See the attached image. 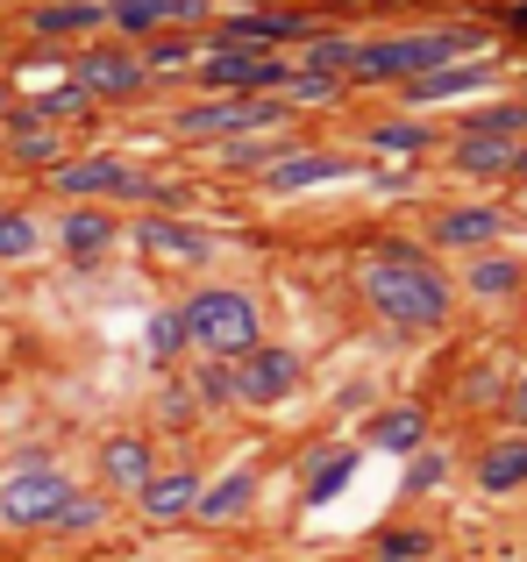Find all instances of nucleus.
I'll list each match as a JSON object with an SVG mask.
<instances>
[{
    "instance_id": "obj_1",
    "label": "nucleus",
    "mask_w": 527,
    "mask_h": 562,
    "mask_svg": "<svg viewBox=\"0 0 527 562\" xmlns=\"http://www.w3.org/2000/svg\"><path fill=\"white\" fill-rule=\"evenodd\" d=\"M357 285H363V300H371V314L392 321V328H442L449 321V285L414 243H385L363 263Z\"/></svg>"
},
{
    "instance_id": "obj_2",
    "label": "nucleus",
    "mask_w": 527,
    "mask_h": 562,
    "mask_svg": "<svg viewBox=\"0 0 527 562\" xmlns=\"http://www.w3.org/2000/svg\"><path fill=\"white\" fill-rule=\"evenodd\" d=\"M179 321H186V349H200V357H214V363H236L264 342V306L236 285L193 292V300L179 306Z\"/></svg>"
},
{
    "instance_id": "obj_3",
    "label": "nucleus",
    "mask_w": 527,
    "mask_h": 562,
    "mask_svg": "<svg viewBox=\"0 0 527 562\" xmlns=\"http://www.w3.org/2000/svg\"><path fill=\"white\" fill-rule=\"evenodd\" d=\"M471 50V36L457 29H421V36H363L349 50V79L385 86V79H421V71H442L449 57Z\"/></svg>"
},
{
    "instance_id": "obj_4",
    "label": "nucleus",
    "mask_w": 527,
    "mask_h": 562,
    "mask_svg": "<svg viewBox=\"0 0 527 562\" xmlns=\"http://www.w3.org/2000/svg\"><path fill=\"white\" fill-rule=\"evenodd\" d=\"M71 498V477L57 463H22L8 484H0V527L14 535H36V527L57 520V506Z\"/></svg>"
},
{
    "instance_id": "obj_5",
    "label": "nucleus",
    "mask_w": 527,
    "mask_h": 562,
    "mask_svg": "<svg viewBox=\"0 0 527 562\" xmlns=\"http://www.w3.org/2000/svg\"><path fill=\"white\" fill-rule=\"evenodd\" d=\"M278 122H285V108H278V100H257V93H222V100L179 108L186 136H250V128H278Z\"/></svg>"
},
{
    "instance_id": "obj_6",
    "label": "nucleus",
    "mask_w": 527,
    "mask_h": 562,
    "mask_svg": "<svg viewBox=\"0 0 527 562\" xmlns=\"http://www.w3.org/2000/svg\"><path fill=\"white\" fill-rule=\"evenodd\" d=\"M285 57L278 50H250V43H222V50L200 65V79L214 86V93H278L285 86Z\"/></svg>"
},
{
    "instance_id": "obj_7",
    "label": "nucleus",
    "mask_w": 527,
    "mask_h": 562,
    "mask_svg": "<svg viewBox=\"0 0 527 562\" xmlns=\"http://www.w3.org/2000/svg\"><path fill=\"white\" fill-rule=\"evenodd\" d=\"M57 192H71V200H143L150 179L143 171H128L122 157H71V165L51 171Z\"/></svg>"
},
{
    "instance_id": "obj_8",
    "label": "nucleus",
    "mask_w": 527,
    "mask_h": 562,
    "mask_svg": "<svg viewBox=\"0 0 527 562\" xmlns=\"http://www.w3.org/2000/svg\"><path fill=\"white\" fill-rule=\"evenodd\" d=\"M300 392V357L292 349H271L257 342L250 357H236V398L243 406H278V398Z\"/></svg>"
},
{
    "instance_id": "obj_9",
    "label": "nucleus",
    "mask_w": 527,
    "mask_h": 562,
    "mask_svg": "<svg viewBox=\"0 0 527 562\" xmlns=\"http://www.w3.org/2000/svg\"><path fill=\"white\" fill-rule=\"evenodd\" d=\"M306 36H314V22L285 8H257V14H236V22L214 29V43H250V50H278V43H306Z\"/></svg>"
},
{
    "instance_id": "obj_10",
    "label": "nucleus",
    "mask_w": 527,
    "mask_h": 562,
    "mask_svg": "<svg viewBox=\"0 0 527 562\" xmlns=\"http://www.w3.org/2000/svg\"><path fill=\"white\" fill-rule=\"evenodd\" d=\"M100 477H108V492H128V498H136L143 484L157 477L150 435H108V441H100Z\"/></svg>"
},
{
    "instance_id": "obj_11",
    "label": "nucleus",
    "mask_w": 527,
    "mask_h": 562,
    "mask_svg": "<svg viewBox=\"0 0 527 562\" xmlns=\"http://www.w3.org/2000/svg\"><path fill=\"white\" fill-rule=\"evenodd\" d=\"M193 498H200V470H157L136 492V513L143 520H193Z\"/></svg>"
},
{
    "instance_id": "obj_12",
    "label": "nucleus",
    "mask_w": 527,
    "mask_h": 562,
    "mask_svg": "<svg viewBox=\"0 0 527 562\" xmlns=\"http://www.w3.org/2000/svg\"><path fill=\"white\" fill-rule=\"evenodd\" d=\"M250 506H257V470H228L222 484H200L193 520L200 527H228V520H243Z\"/></svg>"
},
{
    "instance_id": "obj_13",
    "label": "nucleus",
    "mask_w": 527,
    "mask_h": 562,
    "mask_svg": "<svg viewBox=\"0 0 527 562\" xmlns=\"http://www.w3.org/2000/svg\"><path fill=\"white\" fill-rule=\"evenodd\" d=\"M478 492L485 498H514L520 484H527V435H506V441H492L485 456H478Z\"/></svg>"
},
{
    "instance_id": "obj_14",
    "label": "nucleus",
    "mask_w": 527,
    "mask_h": 562,
    "mask_svg": "<svg viewBox=\"0 0 527 562\" xmlns=\"http://www.w3.org/2000/svg\"><path fill=\"white\" fill-rule=\"evenodd\" d=\"M71 79L86 86L93 100H122V93H143V65H128V57L114 50H86L79 65H71Z\"/></svg>"
},
{
    "instance_id": "obj_15",
    "label": "nucleus",
    "mask_w": 527,
    "mask_h": 562,
    "mask_svg": "<svg viewBox=\"0 0 527 562\" xmlns=\"http://www.w3.org/2000/svg\"><path fill=\"white\" fill-rule=\"evenodd\" d=\"M349 157H328V150H285L271 171H264V186L271 192H300V186H321V179H343Z\"/></svg>"
},
{
    "instance_id": "obj_16",
    "label": "nucleus",
    "mask_w": 527,
    "mask_h": 562,
    "mask_svg": "<svg viewBox=\"0 0 527 562\" xmlns=\"http://www.w3.org/2000/svg\"><path fill=\"white\" fill-rule=\"evenodd\" d=\"M108 22V0H57V8L29 14V36H86Z\"/></svg>"
},
{
    "instance_id": "obj_17",
    "label": "nucleus",
    "mask_w": 527,
    "mask_h": 562,
    "mask_svg": "<svg viewBox=\"0 0 527 562\" xmlns=\"http://www.w3.org/2000/svg\"><path fill=\"white\" fill-rule=\"evenodd\" d=\"M421 441H428V413L421 406H392L371 420V449H385V456H414Z\"/></svg>"
},
{
    "instance_id": "obj_18",
    "label": "nucleus",
    "mask_w": 527,
    "mask_h": 562,
    "mask_svg": "<svg viewBox=\"0 0 527 562\" xmlns=\"http://www.w3.org/2000/svg\"><path fill=\"white\" fill-rule=\"evenodd\" d=\"M57 243H65V257H100V249H108L114 243V221L108 214H100V206H71V214H65V228H57Z\"/></svg>"
},
{
    "instance_id": "obj_19",
    "label": "nucleus",
    "mask_w": 527,
    "mask_h": 562,
    "mask_svg": "<svg viewBox=\"0 0 527 562\" xmlns=\"http://www.w3.org/2000/svg\"><path fill=\"white\" fill-rule=\"evenodd\" d=\"M349 477H357V449H321V456H306V506H328Z\"/></svg>"
},
{
    "instance_id": "obj_20",
    "label": "nucleus",
    "mask_w": 527,
    "mask_h": 562,
    "mask_svg": "<svg viewBox=\"0 0 527 562\" xmlns=\"http://www.w3.org/2000/svg\"><path fill=\"white\" fill-rule=\"evenodd\" d=\"M136 243L150 249V257H171V263H200V257H208V235L179 228V221H143Z\"/></svg>"
},
{
    "instance_id": "obj_21",
    "label": "nucleus",
    "mask_w": 527,
    "mask_h": 562,
    "mask_svg": "<svg viewBox=\"0 0 527 562\" xmlns=\"http://www.w3.org/2000/svg\"><path fill=\"white\" fill-rule=\"evenodd\" d=\"M492 235H500V214H492V206H457V214L435 221V243L442 249H478V243H492Z\"/></svg>"
},
{
    "instance_id": "obj_22",
    "label": "nucleus",
    "mask_w": 527,
    "mask_h": 562,
    "mask_svg": "<svg viewBox=\"0 0 527 562\" xmlns=\"http://www.w3.org/2000/svg\"><path fill=\"white\" fill-rule=\"evenodd\" d=\"M100 527H108V498H100V492H71L65 498V506H57V520L51 527H43V535H100Z\"/></svg>"
},
{
    "instance_id": "obj_23",
    "label": "nucleus",
    "mask_w": 527,
    "mask_h": 562,
    "mask_svg": "<svg viewBox=\"0 0 527 562\" xmlns=\"http://www.w3.org/2000/svg\"><path fill=\"white\" fill-rule=\"evenodd\" d=\"M428 549H435L428 527H385L378 535V555H392V562H428Z\"/></svg>"
},
{
    "instance_id": "obj_24",
    "label": "nucleus",
    "mask_w": 527,
    "mask_h": 562,
    "mask_svg": "<svg viewBox=\"0 0 527 562\" xmlns=\"http://www.w3.org/2000/svg\"><path fill=\"white\" fill-rule=\"evenodd\" d=\"M457 165H463V171H506V165H514V150L471 128V136H463V150H457Z\"/></svg>"
},
{
    "instance_id": "obj_25",
    "label": "nucleus",
    "mask_w": 527,
    "mask_h": 562,
    "mask_svg": "<svg viewBox=\"0 0 527 562\" xmlns=\"http://www.w3.org/2000/svg\"><path fill=\"white\" fill-rule=\"evenodd\" d=\"M442 477H449V456H442V449H428V456L414 449V470H406V498L435 492V484H442Z\"/></svg>"
},
{
    "instance_id": "obj_26",
    "label": "nucleus",
    "mask_w": 527,
    "mask_h": 562,
    "mask_svg": "<svg viewBox=\"0 0 527 562\" xmlns=\"http://www.w3.org/2000/svg\"><path fill=\"white\" fill-rule=\"evenodd\" d=\"M179 349H186V321L179 314H157L150 321V357L157 363H179Z\"/></svg>"
},
{
    "instance_id": "obj_27",
    "label": "nucleus",
    "mask_w": 527,
    "mask_h": 562,
    "mask_svg": "<svg viewBox=\"0 0 527 562\" xmlns=\"http://www.w3.org/2000/svg\"><path fill=\"white\" fill-rule=\"evenodd\" d=\"M514 285H520V271L506 257H478L471 263V292H514Z\"/></svg>"
},
{
    "instance_id": "obj_28",
    "label": "nucleus",
    "mask_w": 527,
    "mask_h": 562,
    "mask_svg": "<svg viewBox=\"0 0 527 562\" xmlns=\"http://www.w3.org/2000/svg\"><path fill=\"white\" fill-rule=\"evenodd\" d=\"M36 249V221L29 214H0V257H29Z\"/></svg>"
},
{
    "instance_id": "obj_29",
    "label": "nucleus",
    "mask_w": 527,
    "mask_h": 562,
    "mask_svg": "<svg viewBox=\"0 0 527 562\" xmlns=\"http://www.w3.org/2000/svg\"><path fill=\"white\" fill-rule=\"evenodd\" d=\"M428 128H371V150H421Z\"/></svg>"
},
{
    "instance_id": "obj_30",
    "label": "nucleus",
    "mask_w": 527,
    "mask_h": 562,
    "mask_svg": "<svg viewBox=\"0 0 527 562\" xmlns=\"http://www.w3.org/2000/svg\"><path fill=\"white\" fill-rule=\"evenodd\" d=\"M193 57V43H150V71H179Z\"/></svg>"
},
{
    "instance_id": "obj_31",
    "label": "nucleus",
    "mask_w": 527,
    "mask_h": 562,
    "mask_svg": "<svg viewBox=\"0 0 527 562\" xmlns=\"http://www.w3.org/2000/svg\"><path fill=\"white\" fill-rule=\"evenodd\" d=\"M514 413H520V420H527V378L514 384Z\"/></svg>"
},
{
    "instance_id": "obj_32",
    "label": "nucleus",
    "mask_w": 527,
    "mask_h": 562,
    "mask_svg": "<svg viewBox=\"0 0 527 562\" xmlns=\"http://www.w3.org/2000/svg\"><path fill=\"white\" fill-rule=\"evenodd\" d=\"M335 8H357V0H335Z\"/></svg>"
},
{
    "instance_id": "obj_33",
    "label": "nucleus",
    "mask_w": 527,
    "mask_h": 562,
    "mask_svg": "<svg viewBox=\"0 0 527 562\" xmlns=\"http://www.w3.org/2000/svg\"><path fill=\"white\" fill-rule=\"evenodd\" d=\"M378 562H392V555H378Z\"/></svg>"
}]
</instances>
